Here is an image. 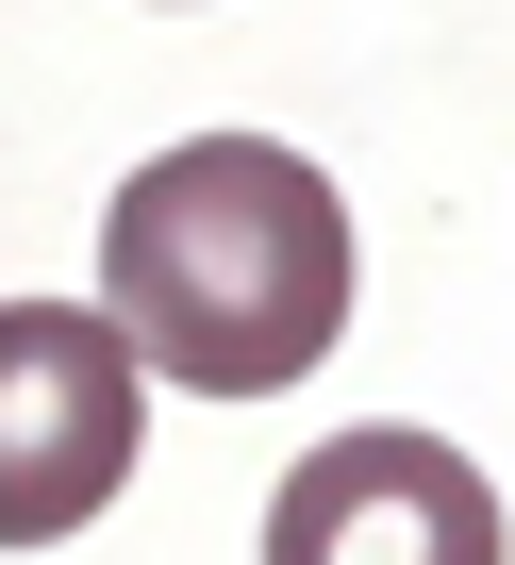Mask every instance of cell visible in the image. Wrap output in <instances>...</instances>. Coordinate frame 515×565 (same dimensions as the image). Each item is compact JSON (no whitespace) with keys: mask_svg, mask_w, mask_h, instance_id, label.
Instances as JSON below:
<instances>
[{"mask_svg":"<svg viewBox=\"0 0 515 565\" xmlns=\"http://www.w3.org/2000/svg\"><path fill=\"white\" fill-rule=\"evenodd\" d=\"M100 317L183 399H283L350 333V200L283 134H183L100 216Z\"/></svg>","mask_w":515,"mask_h":565,"instance_id":"cell-1","label":"cell"},{"mask_svg":"<svg viewBox=\"0 0 515 565\" xmlns=\"http://www.w3.org/2000/svg\"><path fill=\"white\" fill-rule=\"evenodd\" d=\"M150 449V350L100 300L0 317V548H67Z\"/></svg>","mask_w":515,"mask_h":565,"instance_id":"cell-2","label":"cell"},{"mask_svg":"<svg viewBox=\"0 0 515 565\" xmlns=\"http://www.w3.org/2000/svg\"><path fill=\"white\" fill-rule=\"evenodd\" d=\"M267 565H498V482L449 433H333L283 466Z\"/></svg>","mask_w":515,"mask_h":565,"instance_id":"cell-3","label":"cell"}]
</instances>
